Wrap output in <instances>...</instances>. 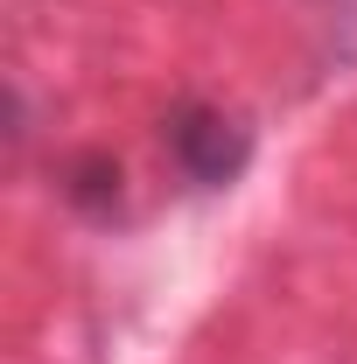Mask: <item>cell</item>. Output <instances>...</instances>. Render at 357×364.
<instances>
[{"instance_id": "2", "label": "cell", "mask_w": 357, "mask_h": 364, "mask_svg": "<svg viewBox=\"0 0 357 364\" xmlns=\"http://www.w3.org/2000/svg\"><path fill=\"white\" fill-rule=\"evenodd\" d=\"M63 196L91 210V218H112L119 210V161H105V154H78L70 168H63Z\"/></svg>"}, {"instance_id": "1", "label": "cell", "mask_w": 357, "mask_h": 364, "mask_svg": "<svg viewBox=\"0 0 357 364\" xmlns=\"http://www.w3.org/2000/svg\"><path fill=\"white\" fill-rule=\"evenodd\" d=\"M161 147H169V161L182 168V182H196V189H224V182L252 161L245 119H231L211 98H182L176 112L161 119Z\"/></svg>"}]
</instances>
